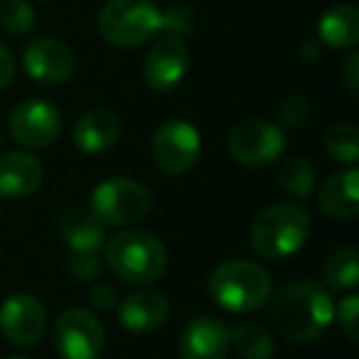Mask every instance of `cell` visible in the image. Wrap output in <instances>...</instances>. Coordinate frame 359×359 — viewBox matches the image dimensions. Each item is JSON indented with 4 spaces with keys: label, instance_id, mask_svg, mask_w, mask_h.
<instances>
[{
    "label": "cell",
    "instance_id": "ffe728a7",
    "mask_svg": "<svg viewBox=\"0 0 359 359\" xmlns=\"http://www.w3.org/2000/svg\"><path fill=\"white\" fill-rule=\"evenodd\" d=\"M318 37L334 50H352L359 42V11L349 3H339L323 13L318 20Z\"/></svg>",
    "mask_w": 359,
    "mask_h": 359
},
{
    "label": "cell",
    "instance_id": "52a82bcc",
    "mask_svg": "<svg viewBox=\"0 0 359 359\" xmlns=\"http://www.w3.org/2000/svg\"><path fill=\"white\" fill-rule=\"evenodd\" d=\"M231 158L244 168H266L280 158L285 148V130L264 118H246L231 128L226 138Z\"/></svg>",
    "mask_w": 359,
    "mask_h": 359
},
{
    "label": "cell",
    "instance_id": "ac0fdd59",
    "mask_svg": "<svg viewBox=\"0 0 359 359\" xmlns=\"http://www.w3.org/2000/svg\"><path fill=\"white\" fill-rule=\"evenodd\" d=\"M74 145L81 153H104V150L114 148L116 140L121 138V121L111 109H89L86 114L79 116L74 130H72Z\"/></svg>",
    "mask_w": 359,
    "mask_h": 359
},
{
    "label": "cell",
    "instance_id": "9c48e42d",
    "mask_svg": "<svg viewBox=\"0 0 359 359\" xmlns=\"http://www.w3.org/2000/svg\"><path fill=\"white\" fill-rule=\"evenodd\" d=\"M202 138L190 121L172 118L153 135V160L165 175H182L197 163Z\"/></svg>",
    "mask_w": 359,
    "mask_h": 359
},
{
    "label": "cell",
    "instance_id": "e0dca14e",
    "mask_svg": "<svg viewBox=\"0 0 359 359\" xmlns=\"http://www.w3.org/2000/svg\"><path fill=\"white\" fill-rule=\"evenodd\" d=\"M45 170L42 163L30 153H6L0 158V197L22 200L42 185Z\"/></svg>",
    "mask_w": 359,
    "mask_h": 359
},
{
    "label": "cell",
    "instance_id": "4316f807",
    "mask_svg": "<svg viewBox=\"0 0 359 359\" xmlns=\"http://www.w3.org/2000/svg\"><path fill=\"white\" fill-rule=\"evenodd\" d=\"M310 118V101L300 94H293L280 104L278 109V126L283 130H298Z\"/></svg>",
    "mask_w": 359,
    "mask_h": 359
},
{
    "label": "cell",
    "instance_id": "2e32d148",
    "mask_svg": "<svg viewBox=\"0 0 359 359\" xmlns=\"http://www.w3.org/2000/svg\"><path fill=\"white\" fill-rule=\"evenodd\" d=\"M357 187H359V172L357 168H347L339 170V172L330 175L320 185L318 192V207L325 217L330 219H342L349 222L359 215V197H357Z\"/></svg>",
    "mask_w": 359,
    "mask_h": 359
},
{
    "label": "cell",
    "instance_id": "3957f363",
    "mask_svg": "<svg viewBox=\"0 0 359 359\" xmlns=\"http://www.w3.org/2000/svg\"><path fill=\"white\" fill-rule=\"evenodd\" d=\"M210 295L229 313H254L269 303L271 276L264 266L249 259H229L212 271Z\"/></svg>",
    "mask_w": 359,
    "mask_h": 359
},
{
    "label": "cell",
    "instance_id": "9a60e30c",
    "mask_svg": "<svg viewBox=\"0 0 359 359\" xmlns=\"http://www.w3.org/2000/svg\"><path fill=\"white\" fill-rule=\"evenodd\" d=\"M118 323L130 332H150L168 320L170 303L160 290H135L118 300Z\"/></svg>",
    "mask_w": 359,
    "mask_h": 359
},
{
    "label": "cell",
    "instance_id": "e575fe53",
    "mask_svg": "<svg viewBox=\"0 0 359 359\" xmlns=\"http://www.w3.org/2000/svg\"><path fill=\"white\" fill-rule=\"evenodd\" d=\"M45 3H50V0H45Z\"/></svg>",
    "mask_w": 359,
    "mask_h": 359
},
{
    "label": "cell",
    "instance_id": "484cf974",
    "mask_svg": "<svg viewBox=\"0 0 359 359\" xmlns=\"http://www.w3.org/2000/svg\"><path fill=\"white\" fill-rule=\"evenodd\" d=\"M101 273L99 251H72L67 259V276L76 283H89Z\"/></svg>",
    "mask_w": 359,
    "mask_h": 359
},
{
    "label": "cell",
    "instance_id": "8992f818",
    "mask_svg": "<svg viewBox=\"0 0 359 359\" xmlns=\"http://www.w3.org/2000/svg\"><path fill=\"white\" fill-rule=\"evenodd\" d=\"M91 210L109 226L135 224L148 215L150 192L130 177H109L91 195Z\"/></svg>",
    "mask_w": 359,
    "mask_h": 359
},
{
    "label": "cell",
    "instance_id": "7a4b0ae2",
    "mask_svg": "<svg viewBox=\"0 0 359 359\" xmlns=\"http://www.w3.org/2000/svg\"><path fill=\"white\" fill-rule=\"evenodd\" d=\"M106 264L126 283L145 285L165 273L168 251L150 231L123 229L106 241Z\"/></svg>",
    "mask_w": 359,
    "mask_h": 359
},
{
    "label": "cell",
    "instance_id": "1f68e13d",
    "mask_svg": "<svg viewBox=\"0 0 359 359\" xmlns=\"http://www.w3.org/2000/svg\"><path fill=\"white\" fill-rule=\"evenodd\" d=\"M15 79V60L6 45H0V91L8 89Z\"/></svg>",
    "mask_w": 359,
    "mask_h": 359
},
{
    "label": "cell",
    "instance_id": "30bf717a",
    "mask_svg": "<svg viewBox=\"0 0 359 359\" xmlns=\"http://www.w3.org/2000/svg\"><path fill=\"white\" fill-rule=\"evenodd\" d=\"M62 133V116L50 101L27 99L11 114V135L30 150L50 148Z\"/></svg>",
    "mask_w": 359,
    "mask_h": 359
},
{
    "label": "cell",
    "instance_id": "603a6c76",
    "mask_svg": "<svg viewBox=\"0 0 359 359\" xmlns=\"http://www.w3.org/2000/svg\"><path fill=\"white\" fill-rule=\"evenodd\" d=\"M278 185L288 192L290 197L308 200L315 192V168L308 158H288L278 168Z\"/></svg>",
    "mask_w": 359,
    "mask_h": 359
},
{
    "label": "cell",
    "instance_id": "5bb4252c",
    "mask_svg": "<svg viewBox=\"0 0 359 359\" xmlns=\"http://www.w3.org/2000/svg\"><path fill=\"white\" fill-rule=\"evenodd\" d=\"M180 359H226L229 354V325L219 318H192L180 334Z\"/></svg>",
    "mask_w": 359,
    "mask_h": 359
},
{
    "label": "cell",
    "instance_id": "5b68a950",
    "mask_svg": "<svg viewBox=\"0 0 359 359\" xmlns=\"http://www.w3.org/2000/svg\"><path fill=\"white\" fill-rule=\"evenodd\" d=\"M163 30V11L153 0H109L99 13V35L109 45L133 50Z\"/></svg>",
    "mask_w": 359,
    "mask_h": 359
},
{
    "label": "cell",
    "instance_id": "6da1fadb",
    "mask_svg": "<svg viewBox=\"0 0 359 359\" xmlns=\"http://www.w3.org/2000/svg\"><path fill=\"white\" fill-rule=\"evenodd\" d=\"M269 318L285 342L308 344L332 325L334 303L315 280H290L271 298Z\"/></svg>",
    "mask_w": 359,
    "mask_h": 359
},
{
    "label": "cell",
    "instance_id": "d6a6232c",
    "mask_svg": "<svg viewBox=\"0 0 359 359\" xmlns=\"http://www.w3.org/2000/svg\"><path fill=\"white\" fill-rule=\"evenodd\" d=\"M320 55H323L320 40H305L298 45V57L303 62H315V60H320Z\"/></svg>",
    "mask_w": 359,
    "mask_h": 359
},
{
    "label": "cell",
    "instance_id": "7c38bea8",
    "mask_svg": "<svg viewBox=\"0 0 359 359\" xmlns=\"http://www.w3.org/2000/svg\"><path fill=\"white\" fill-rule=\"evenodd\" d=\"M22 67L35 81L47 86L65 84L74 74V52L57 37H35L22 50Z\"/></svg>",
    "mask_w": 359,
    "mask_h": 359
},
{
    "label": "cell",
    "instance_id": "d4e9b609",
    "mask_svg": "<svg viewBox=\"0 0 359 359\" xmlns=\"http://www.w3.org/2000/svg\"><path fill=\"white\" fill-rule=\"evenodd\" d=\"M0 25L11 35L25 37L35 27V11L27 0H3L0 3Z\"/></svg>",
    "mask_w": 359,
    "mask_h": 359
},
{
    "label": "cell",
    "instance_id": "f546056e",
    "mask_svg": "<svg viewBox=\"0 0 359 359\" xmlns=\"http://www.w3.org/2000/svg\"><path fill=\"white\" fill-rule=\"evenodd\" d=\"M339 79H342L344 89H347L349 94L352 96L359 94V55L354 50L344 57L342 67H339Z\"/></svg>",
    "mask_w": 359,
    "mask_h": 359
},
{
    "label": "cell",
    "instance_id": "83f0119b",
    "mask_svg": "<svg viewBox=\"0 0 359 359\" xmlns=\"http://www.w3.org/2000/svg\"><path fill=\"white\" fill-rule=\"evenodd\" d=\"M197 13L185 3H175L168 11H163V30H168L175 37H185L195 30Z\"/></svg>",
    "mask_w": 359,
    "mask_h": 359
},
{
    "label": "cell",
    "instance_id": "8fae6325",
    "mask_svg": "<svg viewBox=\"0 0 359 359\" xmlns=\"http://www.w3.org/2000/svg\"><path fill=\"white\" fill-rule=\"evenodd\" d=\"M0 332L18 347H35L47 332V310L35 295L15 293L0 305Z\"/></svg>",
    "mask_w": 359,
    "mask_h": 359
},
{
    "label": "cell",
    "instance_id": "cb8c5ba5",
    "mask_svg": "<svg viewBox=\"0 0 359 359\" xmlns=\"http://www.w3.org/2000/svg\"><path fill=\"white\" fill-rule=\"evenodd\" d=\"M323 148L332 160L354 165L359 160V130L352 123H334L325 130Z\"/></svg>",
    "mask_w": 359,
    "mask_h": 359
},
{
    "label": "cell",
    "instance_id": "7402d4cb",
    "mask_svg": "<svg viewBox=\"0 0 359 359\" xmlns=\"http://www.w3.org/2000/svg\"><path fill=\"white\" fill-rule=\"evenodd\" d=\"M229 349H234L239 359H273V339L261 325L239 323L229 327Z\"/></svg>",
    "mask_w": 359,
    "mask_h": 359
},
{
    "label": "cell",
    "instance_id": "4dcf8cb0",
    "mask_svg": "<svg viewBox=\"0 0 359 359\" xmlns=\"http://www.w3.org/2000/svg\"><path fill=\"white\" fill-rule=\"evenodd\" d=\"M89 303L99 310H114L118 305V293H116L114 285L109 283H96L89 290Z\"/></svg>",
    "mask_w": 359,
    "mask_h": 359
},
{
    "label": "cell",
    "instance_id": "4fadbf2b",
    "mask_svg": "<svg viewBox=\"0 0 359 359\" xmlns=\"http://www.w3.org/2000/svg\"><path fill=\"white\" fill-rule=\"evenodd\" d=\"M190 52L182 37H160L143 60V79L153 91H172L185 79Z\"/></svg>",
    "mask_w": 359,
    "mask_h": 359
},
{
    "label": "cell",
    "instance_id": "277c9868",
    "mask_svg": "<svg viewBox=\"0 0 359 359\" xmlns=\"http://www.w3.org/2000/svg\"><path fill=\"white\" fill-rule=\"evenodd\" d=\"M310 234V215L293 202H278L256 215L251 224V246L261 259L278 261L303 249Z\"/></svg>",
    "mask_w": 359,
    "mask_h": 359
},
{
    "label": "cell",
    "instance_id": "836d02e7",
    "mask_svg": "<svg viewBox=\"0 0 359 359\" xmlns=\"http://www.w3.org/2000/svg\"><path fill=\"white\" fill-rule=\"evenodd\" d=\"M8 359H27V357H8Z\"/></svg>",
    "mask_w": 359,
    "mask_h": 359
},
{
    "label": "cell",
    "instance_id": "d6986e66",
    "mask_svg": "<svg viewBox=\"0 0 359 359\" xmlns=\"http://www.w3.org/2000/svg\"><path fill=\"white\" fill-rule=\"evenodd\" d=\"M104 226L94 210L84 205H69L60 215L62 239L72 251H99L106 241Z\"/></svg>",
    "mask_w": 359,
    "mask_h": 359
},
{
    "label": "cell",
    "instance_id": "f1b7e54d",
    "mask_svg": "<svg viewBox=\"0 0 359 359\" xmlns=\"http://www.w3.org/2000/svg\"><path fill=\"white\" fill-rule=\"evenodd\" d=\"M339 320V327L347 334L349 342H357L359 339V295H347V298L339 303V308L334 310Z\"/></svg>",
    "mask_w": 359,
    "mask_h": 359
},
{
    "label": "cell",
    "instance_id": "44dd1931",
    "mask_svg": "<svg viewBox=\"0 0 359 359\" xmlns=\"http://www.w3.org/2000/svg\"><path fill=\"white\" fill-rule=\"evenodd\" d=\"M323 278L334 290H354L359 283V256L352 244L332 249L325 256Z\"/></svg>",
    "mask_w": 359,
    "mask_h": 359
},
{
    "label": "cell",
    "instance_id": "ba28073f",
    "mask_svg": "<svg viewBox=\"0 0 359 359\" xmlns=\"http://www.w3.org/2000/svg\"><path fill=\"white\" fill-rule=\"evenodd\" d=\"M55 347L62 359H99L106 347V330L89 310L67 308L57 318Z\"/></svg>",
    "mask_w": 359,
    "mask_h": 359
}]
</instances>
